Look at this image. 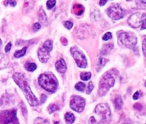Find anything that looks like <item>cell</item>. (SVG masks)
<instances>
[{
    "label": "cell",
    "mask_w": 146,
    "mask_h": 124,
    "mask_svg": "<svg viewBox=\"0 0 146 124\" xmlns=\"http://www.w3.org/2000/svg\"><path fill=\"white\" fill-rule=\"evenodd\" d=\"M25 68L29 71H34L36 69V65L34 63H27L25 64Z\"/></svg>",
    "instance_id": "24"
},
{
    "label": "cell",
    "mask_w": 146,
    "mask_h": 124,
    "mask_svg": "<svg viewBox=\"0 0 146 124\" xmlns=\"http://www.w3.org/2000/svg\"><path fill=\"white\" fill-rule=\"evenodd\" d=\"M113 44H106V45H105L103 47L101 53H102L103 54H104V55H106V54H108V53L111 51V49H113Z\"/></svg>",
    "instance_id": "21"
},
{
    "label": "cell",
    "mask_w": 146,
    "mask_h": 124,
    "mask_svg": "<svg viewBox=\"0 0 146 124\" xmlns=\"http://www.w3.org/2000/svg\"><path fill=\"white\" fill-rule=\"evenodd\" d=\"M20 108H21V112H22L23 115H24V117L27 116V108H26L25 105H24V102H23V101H21V102L20 103Z\"/></svg>",
    "instance_id": "31"
},
{
    "label": "cell",
    "mask_w": 146,
    "mask_h": 124,
    "mask_svg": "<svg viewBox=\"0 0 146 124\" xmlns=\"http://www.w3.org/2000/svg\"><path fill=\"white\" fill-rule=\"evenodd\" d=\"M71 52L77 66L80 68H86L88 63H87V59L85 55L76 47H72L71 48Z\"/></svg>",
    "instance_id": "8"
},
{
    "label": "cell",
    "mask_w": 146,
    "mask_h": 124,
    "mask_svg": "<svg viewBox=\"0 0 146 124\" xmlns=\"http://www.w3.org/2000/svg\"><path fill=\"white\" fill-rule=\"evenodd\" d=\"M73 25H74V24H73L71 21H67L64 23V26H65L66 28H67L68 29H71L73 27Z\"/></svg>",
    "instance_id": "35"
},
{
    "label": "cell",
    "mask_w": 146,
    "mask_h": 124,
    "mask_svg": "<svg viewBox=\"0 0 146 124\" xmlns=\"http://www.w3.org/2000/svg\"><path fill=\"white\" fill-rule=\"evenodd\" d=\"M36 1V0H25L24 1V7H23V13L24 14L29 13L34 8Z\"/></svg>",
    "instance_id": "12"
},
{
    "label": "cell",
    "mask_w": 146,
    "mask_h": 124,
    "mask_svg": "<svg viewBox=\"0 0 146 124\" xmlns=\"http://www.w3.org/2000/svg\"><path fill=\"white\" fill-rule=\"evenodd\" d=\"M43 47L48 50V51H51L53 48V42L51 40H46L43 44Z\"/></svg>",
    "instance_id": "23"
},
{
    "label": "cell",
    "mask_w": 146,
    "mask_h": 124,
    "mask_svg": "<svg viewBox=\"0 0 146 124\" xmlns=\"http://www.w3.org/2000/svg\"><path fill=\"white\" fill-rule=\"evenodd\" d=\"M55 66L57 71L59 73H62V74L66 73L67 70L66 64L65 61L63 58H61V59H59L56 62Z\"/></svg>",
    "instance_id": "13"
},
{
    "label": "cell",
    "mask_w": 146,
    "mask_h": 124,
    "mask_svg": "<svg viewBox=\"0 0 146 124\" xmlns=\"http://www.w3.org/2000/svg\"><path fill=\"white\" fill-rule=\"evenodd\" d=\"M127 1H129V0H127Z\"/></svg>",
    "instance_id": "48"
},
{
    "label": "cell",
    "mask_w": 146,
    "mask_h": 124,
    "mask_svg": "<svg viewBox=\"0 0 146 124\" xmlns=\"http://www.w3.org/2000/svg\"><path fill=\"white\" fill-rule=\"evenodd\" d=\"M9 64V58L6 55L0 54V70L7 68Z\"/></svg>",
    "instance_id": "15"
},
{
    "label": "cell",
    "mask_w": 146,
    "mask_h": 124,
    "mask_svg": "<svg viewBox=\"0 0 146 124\" xmlns=\"http://www.w3.org/2000/svg\"><path fill=\"white\" fill-rule=\"evenodd\" d=\"M115 84V78L110 73H106L101 78L99 82L98 93L101 95H105L108 90L113 86Z\"/></svg>",
    "instance_id": "3"
},
{
    "label": "cell",
    "mask_w": 146,
    "mask_h": 124,
    "mask_svg": "<svg viewBox=\"0 0 146 124\" xmlns=\"http://www.w3.org/2000/svg\"><path fill=\"white\" fill-rule=\"evenodd\" d=\"M61 43L63 44V45H64V46L67 45V44H68V41H67V39L65 38V37H61Z\"/></svg>",
    "instance_id": "41"
},
{
    "label": "cell",
    "mask_w": 146,
    "mask_h": 124,
    "mask_svg": "<svg viewBox=\"0 0 146 124\" xmlns=\"http://www.w3.org/2000/svg\"><path fill=\"white\" fill-rule=\"evenodd\" d=\"M141 1L143 3V4H146V0H141Z\"/></svg>",
    "instance_id": "45"
},
{
    "label": "cell",
    "mask_w": 146,
    "mask_h": 124,
    "mask_svg": "<svg viewBox=\"0 0 146 124\" xmlns=\"http://www.w3.org/2000/svg\"><path fill=\"white\" fill-rule=\"evenodd\" d=\"M145 124H146V123H145Z\"/></svg>",
    "instance_id": "49"
},
{
    "label": "cell",
    "mask_w": 146,
    "mask_h": 124,
    "mask_svg": "<svg viewBox=\"0 0 146 124\" xmlns=\"http://www.w3.org/2000/svg\"><path fill=\"white\" fill-rule=\"evenodd\" d=\"M141 14L140 13H135L132 14L128 19V24L133 28H138L141 27Z\"/></svg>",
    "instance_id": "10"
},
{
    "label": "cell",
    "mask_w": 146,
    "mask_h": 124,
    "mask_svg": "<svg viewBox=\"0 0 146 124\" xmlns=\"http://www.w3.org/2000/svg\"><path fill=\"white\" fill-rule=\"evenodd\" d=\"M27 47L25 46L22 49L15 51V53H14V56H15L16 58H20V57L21 56H24L26 54V52H27Z\"/></svg>",
    "instance_id": "22"
},
{
    "label": "cell",
    "mask_w": 146,
    "mask_h": 124,
    "mask_svg": "<svg viewBox=\"0 0 146 124\" xmlns=\"http://www.w3.org/2000/svg\"><path fill=\"white\" fill-rule=\"evenodd\" d=\"M13 79L15 81L16 84L20 87L30 105H31V106H37V105H39L38 100L37 99L36 97L32 93L31 88L29 86L28 82L26 80L25 76L22 74H20V73L14 74Z\"/></svg>",
    "instance_id": "1"
},
{
    "label": "cell",
    "mask_w": 146,
    "mask_h": 124,
    "mask_svg": "<svg viewBox=\"0 0 146 124\" xmlns=\"http://www.w3.org/2000/svg\"><path fill=\"white\" fill-rule=\"evenodd\" d=\"M143 51L145 56H146V38H144L143 41Z\"/></svg>",
    "instance_id": "38"
},
{
    "label": "cell",
    "mask_w": 146,
    "mask_h": 124,
    "mask_svg": "<svg viewBox=\"0 0 146 124\" xmlns=\"http://www.w3.org/2000/svg\"><path fill=\"white\" fill-rule=\"evenodd\" d=\"M50 51L44 48V47H41L38 51V59L41 62L46 63L50 58Z\"/></svg>",
    "instance_id": "11"
},
{
    "label": "cell",
    "mask_w": 146,
    "mask_h": 124,
    "mask_svg": "<svg viewBox=\"0 0 146 124\" xmlns=\"http://www.w3.org/2000/svg\"><path fill=\"white\" fill-rule=\"evenodd\" d=\"M1 40L0 39V46H1Z\"/></svg>",
    "instance_id": "46"
},
{
    "label": "cell",
    "mask_w": 146,
    "mask_h": 124,
    "mask_svg": "<svg viewBox=\"0 0 146 124\" xmlns=\"http://www.w3.org/2000/svg\"><path fill=\"white\" fill-rule=\"evenodd\" d=\"M107 14L113 20H118L125 16V11L118 4H114L110 6L107 9Z\"/></svg>",
    "instance_id": "7"
},
{
    "label": "cell",
    "mask_w": 146,
    "mask_h": 124,
    "mask_svg": "<svg viewBox=\"0 0 146 124\" xmlns=\"http://www.w3.org/2000/svg\"><path fill=\"white\" fill-rule=\"evenodd\" d=\"M86 88V85L85 84L82 82H78V84H76L75 86V88L77 90V91H84V89Z\"/></svg>",
    "instance_id": "28"
},
{
    "label": "cell",
    "mask_w": 146,
    "mask_h": 124,
    "mask_svg": "<svg viewBox=\"0 0 146 124\" xmlns=\"http://www.w3.org/2000/svg\"><path fill=\"white\" fill-rule=\"evenodd\" d=\"M139 97H140V92L137 91V92H135V93H134L133 97V99L137 100V99H138V98H139Z\"/></svg>",
    "instance_id": "42"
},
{
    "label": "cell",
    "mask_w": 146,
    "mask_h": 124,
    "mask_svg": "<svg viewBox=\"0 0 146 124\" xmlns=\"http://www.w3.org/2000/svg\"><path fill=\"white\" fill-rule=\"evenodd\" d=\"M40 29H41V24H40L39 23H35V24H34V26H33V30H34V31H38Z\"/></svg>",
    "instance_id": "36"
},
{
    "label": "cell",
    "mask_w": 146,
    "mask_h": 124,
    "mask_svg": "<svg viewBox=\"0 0 146 124\" xmlns=\"http://www.w3.org/2000/svg\"><path fill=\"white\" fill-rule=\"evenodd\" d=\"M107 63V60L104 58H100L98 59V63H97V65H96V70L98 71H99L103 67L105 66V64Z\"/></svg>",
    "instance_id": "20"
},
{
    "label": "cell",
    "mask_w": 146,
    "mask_h": 124,
    "mask_svg": "<svg viewBox=\"0 0 146 124\" xmlns=\"http://www.w3.org/2000/svg\"><path fill=\"white\" fill-rule=\"evenodd\" d=\"M0 124H19L17 110L11 109L0 113Z\"/></svg>",
    "instance_id": "5"
},
{
    "label": "cell",
    "mask_w": 146,
    "mask_h": 124,
    "mask_svg": "<svg viewBox=\"0 0 146 124\" xmlns=\"http://www.w3.org/2000/svg\"><path fill=\"white\" fill-rule=\"evenodd\" d=\"M11 43L9 42L7 44V46H6V47H5L6 52L7 53L9 52V51H10V49H11Z\"/></svg>",
    "instance_id": "40"
},
{
    "label": "cell",
    "mask_w": 146,
    "mask_h": 124,
    "mask_svg": "<svg viewBox=\"0 0 146 124\" xmlns=\"http://www.w3.org/2000/svg\"><path fill=\"white\" fill-rule=\"evenodd\" d=\"M4 4L5 6H7L8 4H9L11 7H15L17 5V2H16L15 0H5L4 1Z\"/></svg>",
    "instance_id": "32"
},
{
    "label": "cell",
    "mask_w": 146,
    "mask_h": 124,
    "mask_svg": "<svg viewBox=\"0 0 146 124\" xmlns=\"http://www.w3.org/2000/svg\"><path fill=\"white\" fill-rule=\"evenodd\" d=\"M89 124H98L96 119L94 116L91 117L89 119Z\"/></svg>",
    "instance_id": "39"
},
{
    "label": "cell",
    "mask_w": 146,
    "mask_h": 124,
    "mask_svg": "<svg viewBox=\"0 0 146 124\" xmlns=\"http://www.w3.org/2000/svg\"><path fill=\"white\" fill-rule=\"evenodd\" d=\"M95 111L100 117L101 122L100 123H107L111 118V110L109 106L106 103H100L96 107Z\"/></svg>",
    "instance_id": "6"
},
{
    "label": "cell",
    "mask_w": 146,
    "mask_h": 124,
    "mask_svg": "<svg viewBox=\"0 0 146 124\" xmlns=\"http://www.w3.org/2000/svg\"><path fill=\"white\" fill-rule=\"evenodd\" d=\"M56 5V0H48L46 2V7L48 9H51Z\"/></svg>",
    "instance_id": "30"
},
{
    "label": "cell",
    "mask_w": 146,
    "mask_h": 124,
    "mask_svg": "<svg viewBox=\"0 0 146 124\" xmlns=\"http://www.w3.org/2000/svg\"><path fill=\"white\" fill-rule=\"evenodd\" d=\"M65 121L67 124H73L75 121V116L72 113L67 112L65 114Z\"/></svg>",
    "instance_id": "18"
},
{
    "label": "cell",
    "mask_w": 146,
    "mask_h": 124,
    "mask_svg": "<svg viewBox=\"0 0 146 124\" xmlns=\"http://www.w3.org/2000/svg\"><path fill=\"white\" fill-rule=\"evenodd\" d=\"M85 105V99L82 97L78 96V95H74L70 101L71 108L76 112H82L84 111Z\"/></svg>",
    "instance_id": "9"
},
{
    "label": "cell",
    "mask_w": 146,
    "mask_h": 124,
    "mask_svg": "<svg viewBox=\"0 0 146 124\" xmlns=\"http://www.w3.org/2000/svg\"><path fill=\"white\" fill-rule=\"evenodd\" d=\"M58 109H59V108H58V105H56L55 103L51 104V105H50L49 106H48V112H49L50 113L55 112L56 111H58Z\"/></svg>",
    "instance_id": "29"
},
{
    "label": "cell",
    "mask_w": 146,
    "mask_h": 124,
    "mask_svg": "<svg viewBox=\"0 0 146 124\" xmlns=\"http://www.w3.org/2000/svg\"><path fill=\"white\" fill-rule=\"evenodd\" d=\"M38 19L41 21V24H44V25H46L47 22H48V21H47V17L46 15L45 11H44V9H43L42 8L40 9L39 11H38Z\"/></svg>",
    "instance_id": "16"
},
{
    "label": "cell",
    "mask_w": 146,
    "mask_h": 124,
    "mask_svg": "<svg viewBox=\"0 0 146 124\" xmlns=\"http://www.w3.org/2000/svg\"><path fill=\"white\" fill-rule=\"evenodd\" d=\"M84 10L85 9H84V6L80 4H75L73 7L72 12H74V14L77 16H81L84 14Z\"/></svg>",
    "instance_id": "14"
},
{
    "label": "cell",
    "mask_w": 146,
    "mask_h": 124,
    "mask_svg": "<svg viewBox=\"0 0 146 124\" xmlns=\"http://www.w3.org/2000/svg\"><path fill=\"white\" fill-rule=\"evenodd\" d=\"M120 43L126 48L133 49L137 44V38L132 32H121L118 36Z\"/></svg>",
    "instance_id": "4"
},
{
    "label": "cell",
    "mask_w": 146,
    "mask_h": 124,
    "mask_svg": "<svg viewBox=\"0 0 146 124\" xmlns=\"http://www.w3.org/2000/svg\"><path fill=\"white\" fill-rule=\"evenodd\" d=\"M38 84L44 89L50 93H54L58 87V81L51 73H45L40 75Z\"/></svg>",
    "instance_id": "2"
},
{
    "label": "cell",
    "mask_w": 146,
    "mask_h": 124,
    "mask_svg": "<svg viewBox=\"0 0 146 124\" xmlns=\"http://www.w3.org/2000/svg\"><path fill=\"white\" fill-rule=\"evenodd\" d=\"M46 95H44V94H43V95H41V103H44L46 101Z\"/></svg>",
    "instance_id": "43"
},
{
    "label": "cell",
    "mask_w": 146,
    "mask_h": 124,
    "mask_svg": "<svg viewBox=\"0 0 146 124\" xmlns=\"http://www.w3.org/2000/svg\"><path fill=\"white\" fill-rule=\"evenodd\" d=\"M133 107H134V108H135V110H137V111H141V110H142V108H143L142 105H141L140 103H136L135 104H134Z\"/></svg>",
    "instance_id": "37"
},
{
    "label": "cell",
    "mask_w": 146,
    "mask_h": 124,
    "mask_svg": "<svg viewBox=\"0 0 146 124\" xmlns=\"http://www.w3.org/2000/svg\"><path fill=\"white\" fill-rule=\"evenodd\" d=\"M11 102V96L9 94H4L0 98V106L7 105Z\"/></svg>",
    "instance_id": "17"
},
{
    "label": "cell",
    "mask_w": 146,
    "mask_h": 124,
    "mask_svg": "<svg viewBox=\"0 0 146 124\" xmlns=\"http://www.w3.org/2000/svg\"><path fill=\"white\" fill-rule=\"evenodd\" d=\"M114 105H115V108H116L117 110H121L123 106V101L122 98L120 95H117L116 97L114 99Z\"/></svg>",
    "instance_id": "19"
},
{
    "label": "cell",
    "mask_w": 146,
    "mask_h": 124,
    "mask_svg": "<svg viewBox=\"0 0 146 124\" xmlns=\"http://www.w3.org/2000/svg\"><path fill=\"white\" fill-rule=\"evenodd\" d=\"M141 28L143 30L146 29V13L141 14Z\"/></svg>",
    "instance_id": "25"
},
{
    "label": "cell",
    "mask_w": 146,
    "mask_h": 124,
    "mask_svg": "<svg viewBox=\"0 0 146 124\" xmlns=\"http://www.w3.org/2000/svg\"><path fill=\"white\" fill-rule=\"evenodd\" d=\"M91 72H88V71H86V72H82L80 74V77H81V78L83 81H88V80H89L91 78Z\"/></svg>",
    "instance_id": "27"
},
{
    "label": "cell",
    "mask_w": 146,
    "mask_h": 124,
    "mask_svg": "<svg viewBox=\"0 0 146 124\" xmlns=\"http://www.w3.org/2000/svg\"><path fill=\"white\" fill-rule=\"evenodd\" d=\"M93 88H94V84H93L92 82L88 83V88H87V91H86V93L87 94H90L92 91Z\"/></svg>",
    "instance_id": "34"
},
{
    "label": "cell",
    "mask_w": 146,
    "mask_h": 124,
    "mask_svg": "<svg viewBox=\"0 0 146 124\" xmlns=\"http://www.w3.org/2000/svg\"><path fill=\"white\" fill-rule=\"evenodd\" d=\"M145 86H146V81H145Z\"/></svg>",
    "instance_id": "47"
},
{
    "label": "cell",
    "mask_w": 146,
    "mask_h": 124,
    "mask_svg": "<svg viewBox=\"0 0 146 124\" xmlns=\"http://www.w3.org/2000/svg\"><path fill=\"white\" fill-rule=\"evenodd\" d=\"M107 1H108V0H100V2H99L100 6L105 5V4L107 2Z\"/></svg>",
    "instance_id": "44"
},
{
    "label": "cell",
    "mask_w": 146,
    "mask_h": 124,
    "mask_svg": "<svg viewBox=\"0 0 146 124\" xmlns=\"http://www.w3.org/2000/svg\"><path fill=\"white\" fill-rule=\"evenodd\" d=\"M111 38H112V34H111V32L106 33V34L103 36V39H104V41H108V40L111 39Z\"/></svg>",
    "instance_id": "33"
},
{
    "label": "cell",
    "mask_w": 146,
    "mask_h": 124,
    "mask_svg": "<svg viewBox=\"0 0 146 124\" xmlns=\"http://www.w3.org/2000/svg\"><path fill=\"white\" fill-rule=\"evenodd\" d=\"M34 124H49V122H48L47 119L38 117V118H36L34 122Z\"/></svg>",
    "instance_id": "26"
}]
</instances>
